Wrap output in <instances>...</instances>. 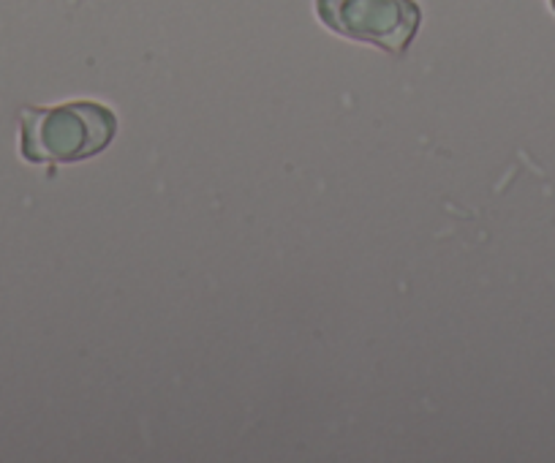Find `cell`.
Masks as SVG:
<instances>
[{"label": "cell", "mask_w": 555, "mask_h": 463, "mask_svg": "<svg viewBox=\"0 0 555 463\" xmlns=\"http://www.w3.org/2000/svg\"><path fill=\"white\" fill-rule=\"evenodd\" d=\"M115 110L95 99H72L20 112V156L28 164H68L101 156L117 137Z\"/></svg>", "instance_id": "cell-1"}, {"label": "cell", "mask_w": 555, "mask_h": 463, "mask_svg": "<svg viewBox=\"0 0 555 463\" xmlns=\"http://www.w3.org/2000/svg\"><path fill=\"white\" fill-rule=\"evenodd\" d=\"M547 9L555 14V0H547Z\"/></svg>", "instance_id": "cell-3"}, {"label": "cell", "mask_w": 555, "mask_h": 463, "mask_svg": "<svg viewBox=\"0 0 555 463\" xmlns=\"http://www.w3.org/2000/svg\"><path fill=\"white\" fill-rule=\"evenodd\" d=\"M313 12L330 34L392 57L409 52L423 25L416 0H313Z\"/></svg>", "instance_id": "cell-2"}]
</instances>
